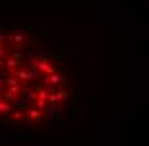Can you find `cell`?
<instances>
[{"label": "cell", "instance_id": "1", "mask_svg": "<svg viewBox=\"0 0 149 146\" xmlns=\"http://www.w3.org/2000/svg\"><path fill=\"white\" fill-rule=\"evenodd\" d=\"M70 97V80L33 35L0 29V119L39 125L56 117Z\"/></svg>", "mask_w": 149, "mask_h": 146}]
</instances>
